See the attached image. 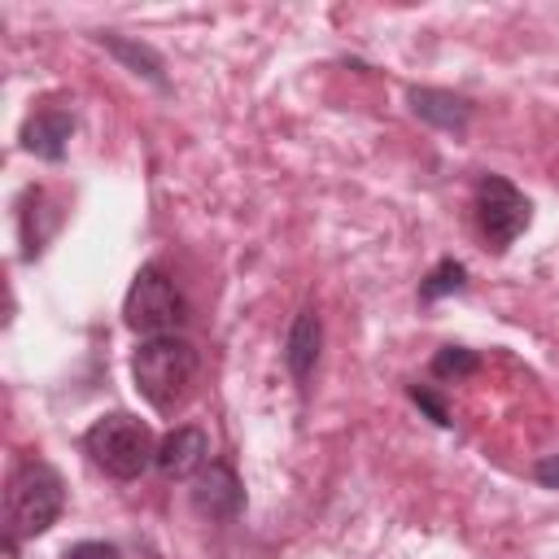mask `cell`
I'll list each match as a JSON object with an SVG mask.
<instances>
[{"label": "cell", "instance_id": "obj_1", "mask_svg": "<svg viewBox=\"0 0 559 559\" xmlns=\"http://www.w3.org/2000/svg\"><path fill=\"white\" fill-rule=\"evenodd\" d=\"M61 476L48 467V463H22L13 476H9V489H4V533H9V550L26 537H39L57 524L61 515Z\"/></svg>", "mask_w": 559, "mask_h": 559}, {"label": "cell", "instance_id": "obj_2", "mask_svg": "<svg viewBox=\"0 0 559 559\" xmlns=\"http://www.w3.org/2000/svg\"><path fill=\"white\" fill-rule=\"evenodd\" d=\"M131 376H135V389L148 397V406L170 411L183 402V393L197 376V349L179 332L175 336H144L135 345Z\"/></svg>", "mask_w": 559, "mask_h": 559}, {"label": "cell", "instance_id": "obj_3", "mask_svg": "<svg viewBox=\"0 0 559 559\" xmlns=\"http://www.w3.org/2000/svg\"><path fill=\"white\" fill-rule=\"evenodd\" d=\"M83 454L92 459V467H100L114 480H135L148 463H157V445L144 419L114 411L100 415L87 432H83Z\"/></svg>", "mask_w": 559, "mask_h": 559}, {"label": "cell", "instance_id": "obj_4", "mask_svg": "<svg viewBox=\"0 0 559 559\" xmlns=\"http://www.w3.org/2000/svg\"><path fill=\"white\" fill-rule=\"evenodd\" d=\"M122 319L140 336H175L183 328V297L175 280L162 266H140V275L127 288Z\"/></svg>", "mask_w": 559, "mask_h": 559}, {"label": "cell", "instance_id": "obj_5", "mask_svg": "<svg viewBox=\"0 0 559 559\" xmlns=\"http://www.w3.org/2000/svg\"><path fill=\"white\" fill-rule=\"evenodd\" d=\"M528 218H533V205L511 179H502V175H480L476 179V223H480L489 249L502 253L528 227Z\"/></svg>", "mask_w": 559, "mask_h": 559}, {"label": "cell", "instance_id": "obj_6", "mask_svg": "<svg viewBox=\"0 0 559 559\" xmlns=\"http://www.w3.org/2000/svg\"><path fill=\"white\" fill-rule=\"evenodd\" d=\"M245 507V489H240V476L231 463H218L210 459L197 476H192V511L201 520H214V524H227L236 520Z\"/></svg>", "mask_w": 559, "mask_h": 559}, {"label": "cell", "instance_id": "obj_7", "mask_svg": "<svg viewBox=\"0 0 559 559\" xmlns=\"http://www.w3.org/2000/svg\"><path fill=\"white\" fill-rule=\"evenodd\" d=\"M205 463H210V437H205L201 428H175V432L162 437L153 467H157L166 480H192Z\"/></svg>", "mask_w": 559, "mask_h": 559}, {"label": "cell", "instance_id": "obj_8", "mask_svg": "<svg viewBox=\"0 0 559 559\" xmlns=\"http://www.w3.org/2000/svg\"><path fill=\"white\" fill-rule=\"evenodd\" d=\"M319 345H323V323H319V310L314 306H301L293 328H288V341H284V362L293 371V380L306 389V380L314 376V362H319Z\"/></svg>", "mask_w": 559, "mask_h": 559}, {"label": "cell", "instance_id": "obj_9", "mask_svg": "<svg viewBox=\"0 0 559 559\" xmlns=\"http://www.w3.org/2000/svg\"><path fill=\"white\" fill-rule=\"evenodd\" d=\"M70 135H74V118H70L66 109H39V114L26 118V127H22L26 153H35V157H44V162H61Z\"/></svg>", "mask_w": 559, "mask_h": 559}, {"label": "cell", "instance_id": "obj_10", "mask_svg": "<svg viewBox=\"0 0 559 559\" xmlns=\"http://www.w3.org/2000/svg\"><path fill=\"white\" fill-rule=\"evenodd\" d=\"M411 109L424 122H432L441 131H454V135H463L467 122H472V105L454 92H441V87H411Z\"/></svg>", "mask_w": 559, "mask_h": 559}, {"label": "cell", "instance_id": "obj_11", "mask_svg": "<svg viewBox=\"0 0 559 559\" xmlns=\"http://www.w3.org/2000/svg\"><path fill=\"white\" fill-rule=\"evenodd\" d=\"M100 44H105L118 61H127L135 74H144V79H153V83H166V74H162V57H157L153 48L131 44V39H122V35H100Z\"/></svg>", "mask_w": 559, "mask_h": 559}, {"label": "cell", "instance_id": "obj_12", "mask_svg": "<svg viewBox=\"0 0 559 559\" xmlns=\"http://www.w3.org/2000/svg\"><path fill=\"white\" fill-rule=\"evenodd\" d=\"M480 367V358L472 354V349H463V345H441L437 354H432V376L437 380H463V376H472Z\"/></svg>", "mask_w": 559, "mask_h": 559}, {"label": "cell", "instance_id": "obj_13", "mask_svg": "<svg viewBox=\"0 0 559 559\" xmlns=\"http://www.w3.org/2000/svg\"><path fill=\"white\" fill-rule=\"evenodd\" d=\"M463 280H467V271H463L454 258H445V262H437V271L419 284V297H424V301H437V297H445V293H459Z\"/></svg>", "mask_w": 559, "mask_h": 559}, {"label": "cell", "instance_id": "obj_14", "mask_svg": "<svg viewBox=\"0 0 559 559\" xmlns=\"http://www.w3.org/2000/svg\"><path fill=\"white\" fill-rule=\"evenodd\" d=\"M411 397H415V402L428 411V419H432V424H441V428L450 424V411H445V402H441L437 393H428V389H419V384H415V389H411Z\"/></svg>", "mask_w": 559, "mask_h": 559}, {"label": "cell", "instance_id": "obj_15", "mask_svg": "<svg viewBox=\"0 0 559 559\" xmlns=\"http://www.w3.org/2000/svg\"><path fill=\"white\" fill-rule=\"evenodd\" d=\"M533 480H537L542 489H559V454H542V459L533 463Z\"/></svg>", "mask_w": 559, "mask_h": 559}, {"label": "cell", "instance_id": "obj_16", "mask_svg": "<svg viewBox=\"0 0 559 559\" xmlns=\"http://www.w3.org/2000/svg\"><path fill=\"white\" fill-rule=\"evenodd\" d=\"M66 559H118V550L109 542H79L66 550Z\"/></svg>", "mask_w": 559, "mask_h": 559}]
</instances>
